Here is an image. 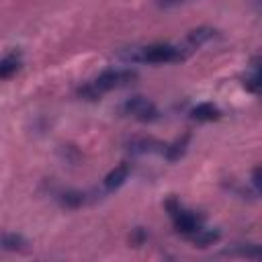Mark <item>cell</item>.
<instances>
[{"label":"cell","mask_w":262,"mask_h":262,"mask_svg":"<svg viewBox=\"0 0 262 262\" xmlns=\"http://www.w3.org/2000/svg\"><path fill=\"white\" fill-rule=\"evenodd\" d=\"M137 78V74L129 68H113V70H104L102 74H98L94 80H90L88 84H84L78 94L82 98H88V100H96L100 98L102 94L111 92V90H119V88H125L129 86L133 80Z\"/></svg>","instance_id":"obj_1"},{"label":"cell","mask_w":262,"mask_h":262,"mask_svg":"<svg viewBox=\"0 0 262 262\" xmlns=\"http://www.w3.org/2000/svg\"><path fill=\"white\" fill-rule=\"evenodd\" d=\"M121 57L127 63H174L184 59V49L170 43H154L143 47H131L123 51Z\"/></svg>","instance_id":"obj_2"},{"label":"cell","mask_w":262,"mask_h":262,"mask_svg":"<svg viewBox=\"0 0 262 262\" xmlns=\"http://www.w3.org/2000/svg\"><path fill=\"white\" fill-rule=\"evenodd\" d=\"M166 209H168V215L176 227L178 233H182L184 237H192L201 227H203V219L194 213V211H188L182 203H178L176 199H170L166 201Z\"/></svg>","instance_id":"obj_3"},{"label":"cell","mask_w":262,"mask_h":262,"mask_svg":"<svg viewBox=\"0 0 262 262\" xmlns=\"http://www.w3.org/2000/svg\"><path fill=\"white\" fill-rule=\"evenodd\" d=\"M121 113L135 119V121H141V123H151L160 117V111L158 106L143 98V96H133V98H127L123 104H121Z\"/></svg>","instance_id":"obj_4"},{"label":"cell","mask_w":262,"mask_h":262,"mask_svg":"<svg viewBox=\"0 0 262 262\" xmlns=\"http://www.w3.org/2000/svg\"><path fill=\"white\" fill-rule=\"evenodd\" d=\"M127 176H129V164L123 162V164H119L117 168H113V170L104 176V180H102V190H104V192L117 190V188L127 180Z\"/></svg>","instance_id":"obj_5"},{"label":"cell","mask_w":262,"mask_h":262,"mask_svg":"<svg viewBox=\"0 0 262 262\" xmlns=\"http://www.w3.org/2000/svg\"><path fill=\"white\" fill-rule=\"evenodd\" d=\"M190 115H192V119H194V121L209 123V121L219 119L221 111H219V108H217L213 102H201V104H196V106L190 111Z\"/></svg>","instance_id":"obj_6"},{"label":"cell","mask_w":262,"mask_h":262,"mask_svg":"<svg viewBox=\"0 0 262 262\" xmlns=\"http://www.w3.org/2000/svg\"><path fill=\"white\" fill-rule=\"evenodd\" d=\"M20 53H8L0 59V80L10 78L12 74H16L20 70Z\"/></svg>","instance_id":"obj_7"},{"label":"cell","mask_w":262,"mask_h":262,"mask_svg":"<svg viewBox=\"0 0 262 262\" xmlns=\"http://www.w3.org/2000/svg\"><path fill=\"white\" fill-rule=\"evenodd\" d=\"M27 248V239L18 233H2L0 235V250H8V252H18Z\"/></svg>","instance_id":"obj_8"},{"label":"cell","mask_w":262,"mask_h":262,"mask_svg":"<svg viewBox=\"0 0 262 262\" xmlns=\"http://www.w3.org/2000/svg\"><path fill=\"white\" fill-rule=\"evenodd\" d=\"M213 37H215V31H213V29L201 27V29H194V31H190V33L186 35V43H188L190 47H201L203 43L211 41Z\"/></svg>","instance_id":"obj_9"},{"label":"cell","mask_w":262,"mask_h":262,"mask_svg":"<svg viewBox=\"0 0 262 262\" xmlns=\"http://www.w3.org/2000/svg\"><path fill=\"white\" fill-rule=\"evenodd\" d=\"M186 145H188V137H182V139L174 141L172 145H164V154H166L168 160H178L184 154Z\"/></svg>","instance_id":"obj_10"},{"label":"cell","mask_w":262,"mask_h":262,"mask_svg":"<svg viewBox=\"0 0 262 262\" xmlns=\"http://www.w3.org/2000/svg\"><path fill=\"white\" fill-rule=\"evenodd\" d=\"M84 201H86V194L78 192V190H68L61 194V205H66V207H80V205H84Z\"/></svg>","instance_id":"obj_11"},{"label":"cell","mask_w":262,"mask_h":262,"mask_svg":"<svg viewBox=\"0 0 262 262\" xmlns=\"http://www.w3.org/2000/svg\"><path fill=\"white\" fill-rule=\"evenodd\" d=\"M244 86H246V90H250V92H258V88H260V74H258V66H256V61H254V66H252V72L246 74V78H244Z\"/></svg>","instance_id":"obj_12"},{"label":"cell","mask_w":262,"mask_h":262,"mask_svg":"<svg viewBox=\"0 0 262 262\" xmlns=\"http://www.w3.org/2000/svg\"><path fill=\"white\" fill-rule=\"evenodd\" d=\"M184 0H160V6H174V4H180Z\"/></svg>","instance_id":"obj_13"}]
</instances>
